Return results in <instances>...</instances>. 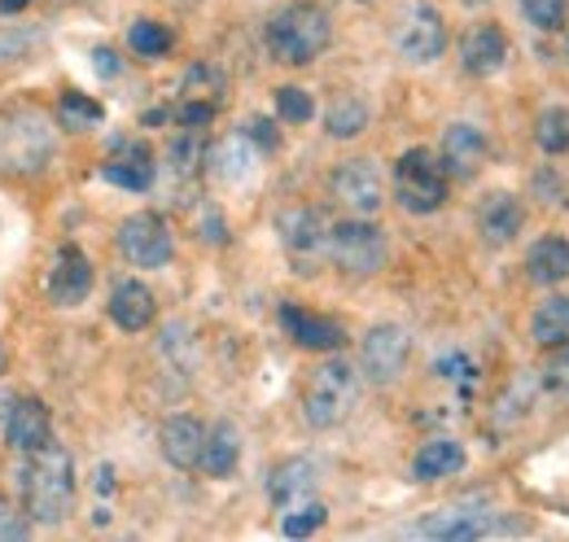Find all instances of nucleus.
Instances as JSON below:
<instances>
[{
	"mask_svg": "<svg viewBox=\"0 0 569 542\" xmlns=\"http://www.w3.org/2000/svg\"><path fill=\"white\" fill-rule=\"evenodd\" d=\"M22 508L31 521L40 525H62L74 512V460L67 446H58L53 438L36 451H27L22 464Z\"/></svg>",
	"mask_w": 569,
	"mask_h": 542,
	"instance_id": "nucleus-1",
	"label": "nucleus"
},
{
	"mask_svg": "<svg viewBox=\"0 0 569 542\" xmlns=\"http://www.w3.org/2000/svg\"><path fill=\"white\" fill-rule=\"evenodd\" d=\"M58 158V119L40 106H13L0 114V171L4 175H40Z\"/></svg>",
	"mask_w": 569,
	"mask_h": 542,
	"instance_id": "nucleus-2",
	"label": "nucleus"
},
{
	"mask_svg": "<svg viewBox=\"0 0 569 542\" xmlns=\"http://www.w3.org/2000/svg\"><path fill=\"white\" fill-rule=\"evenodd\" d=\"M329 40H333V22H329V13H325L320 4H311V0L284 4L281 13L268 22V49H272V58L284 62V67H307V62H316V58L329 49Z\"/></svg>",
	"mask_w": 569,
	"mask_h": 542,
	"instance_id": "nucleus-3",
	"label": "nucleus"
},
{
	"mask_svg": "<svg viewBox=\"0 0 569 542\" xmlns=\"http://www.w3.org/2000/svg\"><path fill=\"white\" fill-rule=\"evenodd\" d=\"M359 399V372L347 359H329L311 372L307 390H302V415L311 429H338Z\"/></svg>",
	"mask_w": 569,
	"mask_h": 542,
	"instance_id": "nucleus-4",
	"label": "nucleus"
},
{
	"mask_svg": "<svg viewBox=\"0 0 569 542\" xmlns=\"http://www.w3.org/2000/svg\"><path fill=\"white\" fill-rule=\"evenodd\" d=\"M386 254H390L386 232L377 223H368L363 214L333 223V232H329V259L347 275H377L386 268Z\"/></svg>",
	"mask_w": 569,
	"mask_h": 542,
	"instance_id": "nucleus-5",
	"label": "nucleus"
},
{
	"mask_svg": "<svg viewBox=\"0 0 569 542\" xmlns=\"http://www.w3.org/2000/svg\"><path fill=\"white\" fill-rule=\"evenodd\" d=\"M395 189H399V205L412 214H433L447 202V171L442 158H433L429 149H408L395 167Z\"/></svg>",
	"mask_w": 569,
	"mask_h": 542,
	"instance_id": "nucleus-6",
	"label": "nucleus"
},
{
	"mask_svg": "<svg viewBox=\"0 0 569 542\" xmlns=\"http://www.w3.org/2000/svg\"><path fill=\"white\" fill-rule=\"evenodd\" d=\"M329 232H333V223L316 205H293L281 214V245L302 275H311L329 259Z\"/></svg>",
	"mask_w": 569,
	"mask_h": 542,
	"instance_id": "nucleus-7",
	"label": "nucleus"
},
{
	"mask_svg": "<svg viewBox=\"0 0 569 542\" xmlns=\"http://www.w3.org/2000/svg\"><path fill=\"white\" fill-rule=\"evenodd\" d=\"M119 250L132 268H167L176 254V241H171V228L162 214L141 210V214L119 223Z\"/></svg>",
	"mask_w": 569,
	"mask_h": 542,
	"instance_id": "nucleus-8",
	"label": "nucleus"
},
{
	"mask_svg": "<svg viewBox=\"0 0 569 542\" xmlns=\"http://www.w3.org/2000/svg\"><path fill=\"white\" fill-rule=\"evenodd\" d=\"M395 49H399V58H408L417 67L442 58V49H447V22H442V13L433 4H412L403 13V22L395 27Z\"/></svg>",
	"mask_w": 569,
	"mask_h": 542,
	"instance_id": "nucleus-9",
	"label": "nucleus"
},
{
	"mask_svg": "<svg viewBox=\"0 0 569 542\" xmlns=\"http://www.w3.org/2000/svg\"><path fill=\"white\" fill-rule=\"evenodd\" d=\"M408 354H412L408 329H399V324H377V329L363 338V350H359L363 377H368L372 385H390V381H399V372L408 368Z\"/></svg>",
	"mask_w": 569,
	"mask_h": 542,
	"instance_id": "nucleus-10",
	"label": "nucleus"
},
{
	"mask_svg": "<svg viewBox=\"0 0 569 542\" xmlns=\"http://www.w3.org/2000/svg\"><path fill=\"white\" fill-rule=\"evenodd\" d=\"M333 198L347 205L351 214H377L381 202H386V189H381V171L372 167V158H351L333 171Z\"/></svg>",
	"mask_w": 569,
	"mask_h": 542,
	"instance_id": "nucleus-11",
	"label": "nucleus"
},
{
	"mask_svg": "<svg viewBox=\"0 0 569 542\" xmlns=\"http://www.w3.org/2000/svg\"><path fill=\"white\" fill-rule=\"evenodd\" d=\"M438 158H442V171L451 180H473L482 171V162H487V136L478 132L473 123H451L442 132Z\"/></svg>",
	"mask_w": 569,
	"mask_h": 542,
	"instance_id": "nucleus-12",
	"label": "nucleus"
},
{
	"mask_svg": "<svg viewBox=\"0 0 569 542\" xmlns=\"http://www.w3.org/2000/svg\"><path fill=\"white\" fill-rule=\"evenodd\" d=\"M53 438V420H49V406L40 399H9V411H4V442L13 451H36Z\"/></svg>",
	"mask_w": 569,
	"mask_h": 542,
	"instance_id": "nucleus-13",
	"label": "nucleus"
},
{
	"mask_svg": "<svg viewBox=\"0 0 569 542\" xmlns=\"http://www.w3.org/2000/svg\"><path fill=\"white\" fill-rule=\"evenodd\" d=\"M92 293V263L79 245H62L53 268H49V298L58 307H79Z\"/></svg>",
	"mask_w": 569,
	"mask_h": 542,
	"instance_id": "nucleus-14",
	"label": "nucleus"
},
{
	"mask_svg": "<svg viewBox=\"0 0 569 542\" xmlns=\"http://www.w3.org/2000/svg\"><path fill=\"white\" fill-rule=\"evenodd\" d=\"M158 446H162V455H167V464L171 469H198L202 464V446H207V429H202V420H193V415H171L167 424H162V433H158Z\"/></svg>",
	"mask_w": 569,
	"mask_h": 542,
	"instance_id": "nucleus-15",
	"label": "nucleus"
},
{
	"mask_svg": "<svg viewBox=\"0 0 569 542\" xmlns=\"http://www.w3.org/2000/svg\"><path fill=\"white\" fill-rule=\"evenodd\" d=\"M284 333L298 341L302 350H342L347 345V329L329 315H311L302 307H281Z\"/></svg>",
	"mask_w": 569,
	"mask_h": 542,
	"instance_id": "nucleus-16",
	"label": "nucleus"
},
{
	"mask_svg": "<svg viewBox=\"0 0 569 542\" xmlns=\"http://www.w3.org/2000/svg\"><path fill=\"white\" fill-rule=\"evenodd\" d=\"M460 62L469 74H496L503 62H508V40H503V31H499L496 22H478L465 40H460Z\"/></svg>",
	"mask_w": 569,
	"mask_h": 542,
	"instance_id": "nucleus-17",
	"label": "nucleus"
},
{
	"mask_svg": "<svg viewBox=\"0 0 569 542\" xmlns=\"http://www.w3.org/2000/svg\"><path fill=\"white\" fill-rule=\"evenodd\" d=\"M311 494H316V464L311 460H284L281 469L268 476V499L284 512L311 503Z\"/></svg>",
	"mask_w": 569,
	"mask_h": 542,
	"instance_id": "nucleus-18",
	"label": "nucleus"
},
{
	"mask_svg": "<svg viewBox=\"0 0 569 542\" xmlns=\"http://www.w3.org/2000/svg\"><path fill=\"white\" fill-rule=\"evenodd\" d=\"M521 223H526V210L512 193H491L487 202L478 205V232L491 245H508L521 232Z\"/></svg>",
	"mask_w": 569,
	"mask_h": 542,
	"instance_id": "nucleus-19",
	"label": "nucleus"
},
{
	"mask_svg": "<svg viewBox=\"0 0 569 542\" xmlns=\"http://www.w3.org/2000/svg\"><path fill=\"white\" fill-rule=\"evenodd\" d=\"M491 516H496V512H465V508H447V512L429 516L417 534H426V539H447V542L487 539V534H496Z\"/></svg>",
	"mask_w": 569,
	"mask_h": 542,
	"instance_id": "nucleus-20",
	"label": "nucleus"
},
{
	"mask_svg": "<svg viewBox=\"0 0 569 542\" xmlns=\"http://www.w3.org/2000/svg\"><path fill=\"white\" fill-rule=\"evenodd\" d=\"M110 320L123 333H141L153 324V293L144 289L141 280H119L110 293Z\"/></svg>",
	"mask_w": 569,
	"mask_h": 542,
	"instance_id": "nucleus-21",
	"label": "nucleus"
},
{
	"mask_svg": "<svg viewBox=\"0 0 569 542\" xmlns=\"http://www.w3.org/2000/svg\"><path fill=\"white\" fill-rule=\"evenodd\" d=\"M465 469V446L456 438H429L426 446L412 455V481H438Z\"/></svg>",
	"mask_w": 569,
	"mask_h": 542,
	"instance_id": "nucleus-22",
	"label": "nucleus"
},
{
	"mask_svg": "<svg viewBox=\"0 0 569 542\" xmlns=\"http://www.w3.org/2000/svg\"><path fill=\"white\" fill-rule=\"evenodd\" d=\"M254 140L241 132V136H223L219 144H214L211 153H207V162H211V175L214 180H223V184H232V180H246L250 175V167H254Z\"/></svg>",
	"mask_w": 569,
	"mask_h": 542,
	"instance_id": "nucleus-23",
	"label": "nucleus"
},
{
	"mask_svg": "<svg viewBox=\"0 0 569 542\" xmlns=\"http://www.w3.org/2000/svg\"><path fill=\"white\" fill-rule=\"evenodd\" d=\"M101 175H106L110 184H119V189L144 193V189L153 184V158H149L144 144H128V149H119V153L101 167Z\"/></svg>",
	"mask_w": 569,
	"mask_h": 542,
	"instance_id": "nucleus-24",
	"label": "nucleus"
},
{
	"mask_svg": "<svg viewBox=\"0 0 569 542\" xmlns=\"http://www.w3.org/2000/svg\"><path fill=\"white\" fill-rule=\"evenodd\" d=\"M526 275L535 280V284H561L569 275V241L566 237H543V241H535L530 245V254H526Z\"/></svg>",
	"mask_w": 569,
	"mask_h": 542,
	"instance_id": "nucleus-25",
	"label": "nucleus"
},
{
	"mask_svg": "<svg viewBox=\"0 0 569 542\" xmlns=\"http://www.w3.org/2000/svg\"><path fill=\"white\" fill-rule=\"evenodd\" d=\"M237 460H241V433H237V424H228V420H219L214 429H207V446H202V473L207 476H228L237 469Z\"/></svg>",
	"mask_w": 569,
	"mask_h": 542,
	"instance_id": "nucleus-26",
	"label": "nucleus"
},
{
	"mask_svg": "<svg viewBox=\"0 0 569 542\" xmlns=\"http://www.w3.org/2000/svg\"><path fill=\"white\" fill-rule=\"evenodd\" d=\"M530 338L539 341L543 350H557L561 341H569V298L552 293L548 302H539L535 320H530Z\"/></svg>",
	"mask_w": 569,
	"mask_h": 542,
	"instance_id": "nucleus-27",
	"label": "nucleus"
},
{
	"mask_svg": "<svg viewBox=\"0 0 569 542\" xmlns=\"http://www.w3.org/2000/svg\"><path fill=\"white\" fill-rule=\"evenodd\" d=\"M368 128V106L351 97V92H342V97H333V106L325 110V132L333 136V140H351Z\"/></svg>",
	"mask_w": 569,
	"mask_h": 542,
	"instance_id": "nucleus-28",
	"label": "nucleus"
},
{
	"mask_svg": "<svg viewBox=\"0 0 569 542\" xmlns=\"http://www.w3.org/2000/svg\"><path fill=\"white\" fill-rule=\"evenodd\" d=\"M101 119H106L101 101H92L83 92H67L58 101V128H67V132H92V128H101Z\"/></svg>",
	"mask_w": 569,
	"mask_h": 542,
	"instance_id": "nucleus-29",
	"label": "nucleus"
},
{
	"mask_svg": "<svg viewBox=\"0 0 569 542\" xmlns=\"http://www.w3.org/2000/svg\"><path fill=\"white\" fill-rule=\"evenodd\" d=\"M535 140H539V149H543V153H552V158L569 153V110L566 106H552V110H543V114H539V123H535Z\"/></svg>",
	"mask_w": 569,
	"mask_h": 542,
	"instance_id": "nucleus-30",
	"label": "nucleus"
},
{
	"mask_svg": "<svg viewBox=\"0 0 569 542\" xmlns=\"http://www.w3.org/2000/svg\"><path fill=\"white\" fill-rule=\"evenodd\" d=\"M223 88H228V79L211 62H198V67L184 74V97L189 101H211V106H219L223 101Z\"/></svg>",
	"mask_w": 569,
	"mask_h": 542,
	"instance_id": "nucleus-31",
	"label": "nucleus"
},
{
	"mask_svg": "<svg viewBox=\"0 0 569 542\" xmlns=\"http://www.w3.org/2000/svg\"><path fill=\"white\" fill-rule=\"evenodd\" d=\"M128 44H132V53H141V58H162L167 49H171V31L162 27V22H132V31H128Z\"/></svg>",
	"mask_w": 569,
	"mask_h": 542,
	"instance_id": "nucleus-32",
	"label": "nucleus"
},
{
	"mask_svg": "<svg viewBox=\"0 0 569 542\" xmlns=\"http://www.w3.org/2000/svg\"><path fill=\"white\" fill-rule=\"evenodd\" d=\"M521 13L539 31H561L566 27V0H521Z\"/></svg>",
	"mask_w": 569,
	"mask_h": 542,
	"instance_id": "nucleus-33",
	"label": "nucleus"
},
{
	"mask_svg": "<svg viewBox=\"0 0 569 542\" xmlns=\"http://www.w3.org/2000/svg\"><path fill=\"white\" fill-rule=\"evenodd\" d=\"M325 525V503H302V508H289V516H284V539H307V534H316Z\"/></svg>",
	"mask_w": 569,
	"mask_h": 542,
	"instance_id": "nucleus-34",
	"label": "nucleus"
},
{
	"mask_svg": "<svg viewBox=\"0 0 569 542\" xmlns=\"http://www.w3.org/2000/svg\"><path fill=\"white\" fill-rule=\"evenodd\" d=\"M277 114H281L284 123H307V119L316 114L311 92H302V88H281V92H277Z\"/></svg>",
	"mask_w": 569,
	"mask_h": 542,
	"instance_id": "nucleus-35",
	"label": "nucleus"
},
{
	"mask_svg": "<svg viewBox=\"0 0 569 542\" xmlns=\"http://www.w3.org/2000/svg\"><path fill=\"white\" fill-rule=\"evenodd\" d=\"M543 385H548L557 399H566L569 403V341H561L557 354L548 359V368H543Z\"/></svg>",
	"mask_w": 569,
	"mask_h": 542,
	"instance_id": "nucleus-36",
	"label": "nucleus"
},
{
	"mask_svg": "<svg viewBox=\"0 0 569 542\" xmlns=\"http://www.w3.org/2000/svg\"><path fill=\"white\" fill-rule=\"evenodd\" d=\"M433 372L447 377V381H460V385H473V381H478V368H473L469 354H442V359L433 363Z\"/></svg>",
	"mask_w": 569,
	"mask_h": 542,
	"instance_id": "nucleus-37",
	"label": "nucleus"
},
{
	"mask_svg": "<svg viewBox=\"0 0 569 542\" xmlns=\"http://www.w3.org/2000/svg\"><path fill=\"white\" fill-rule=\"evenodd\" d=\"M167 158H171V167H176L180 175H189V171H198V162H202V144H198L193 136H180Z\"/></svg>",
	"mask_w": 569,
	"mask_h": 542,
	"instance_id": "nucleus-38",
	"label": "nucleus"
},
{
	"mask_svg": "<svg viewBox=\"0 0 569 542\" xmlns=\"http://www.w3.org/2000/svg\"><path fill=\"white\" fill-rule=\"evenodd\" d=\"M246 136L254 140V149H259V153L281 149V132H277V123H272V119H250V123H246Z\"/></svg>",
	"mask_w": 569,
	"mask_h": 542,
	"instance_id": "nucleus-39",
	"label": "nucleus"
},
{
	"mask_svg": "<svg viewBox=\"0 0 569 542\" xmlns=\"http://www.w3.org/2000/svg\"><path fill=\"white\" fill-rule=\"evenodd\" d=\"M214 110H219V106H211V101H189V97H184V106H180L176 119H180V128H207L214 119Z\"/></svg>",
	"mask_w": 569,
	"mask_h": 542,
	"instance_id": "nucleus-40",
	"label": "nucleus"
},
{
	"mask_svg": "<svg viewBox=\"0 0 569 542\" xmlns=\"http://www.w3.org/2000/svg\"><path fill=\"white\" fill-rule=\"evenodd\" d=\"M27 534H31V525H27L18 512H4V508H0V542L27 539Z\"/></svg>",
	"mask_w": 569,
	"mask_h": 542,
	"instance_id": "nucleus-41",
	"label": "nucleus"
},
{
	"mask_svg": "<svg viewBox=\"0 0 569 542\" xmlns=\"http://www.w3.org/2000/svg\"><path fill=\"white\" fill-rule=\"evenodd\" d=\"M92 70H97L101 79H114V74L123 70V62H119L114 49H92Z\"/></svg>",
	"mask_w": 569,
	"mask_h": 542,
	"instance_id": "nucleus-42",
	"label": "nucleus"
},
{
	"mask_svg": "<svg viewBox=\"0 0 569 542\" xmlns=\"http://www.w3.org/2000/svg\"><path fill=\"white\" fill-rule=\"evenodd\" d=\"M27 0H0V13H18Z\"/></svg>",
	"mask_w": 569,
	"mask_h": 542,
	"instance_id": "nucleus-43",
	"label": "nucleus"
},
{
	"mask_svg": "<svg viewBox=\"0 0 569 542\" xmlns=\"http://www.w3.org/2000/svg\"><path fill=\"white\" fill-rule=\"evenodd\" d=\"M9 368V350H4V341H0V372Z\"/></svg>",
	"mask_w": 569,
	"mask_h": 542,
	"instance_id": "nucleus-44",
	"label": "nucleus"
},
{
	"mask_svg": "<svg viewBox=\"0 0 569 542\" xmlns=\"http://www.w3.org/2000/svg\"><path fill=\"white\" fill-rule=\"evenodd\" d=\"M4 411H9V399H4V394H0V420H4Z\"/></svg>",
	"mask_w": 569,
	"mask_h": 542,
	"instance_id": "nucleus-45",
	"label": "nucleus"
},
{
	"mask_svg": "<svg viewBox=\"0 0 569 542\" xmlns=\"http://www.w3.org/2000/svg\"><path fill=\"white\" fill-rule=\"evenodd\" d=\"M465 4H482V0H465Z\"/></svg>",
	"mask_w": 569,
	"mask_h": 542,
	"instance_id": "nucleus-46",
	"label": "nucleus"
},
{
	"mask_svg": "<svg viewBox=\"0 0 569 542\" xmlns=\"http://www.w3.org/2000/svg\"><path fill=\"white\" fill-rule=\"evenodd\" d=\"M566 58H569V36H566Z\"/></svg>",
	"mask_w": 569,
	"mask_h": 542,
	"instance_id": "nucleus-47",
	"label": "nucleus"
}]
</instances>
